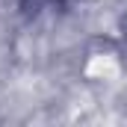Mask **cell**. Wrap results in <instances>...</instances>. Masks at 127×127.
<instances>
[{
    "label": "cell",
    "mask_w": 127,
    "mask_h": 127,
    "mask_svg": "<svg viewBox=\"0 0 127 127\" xmlns=\"http://www.w3.org/2000/svg\"><path fill=\"white\" fill-rule=\"evenodd\" d=\"M89 74L97 80H112V77H118V62L112 56H95L89 62Z\"/></svg>",
    "instance_id": "cell-1"
}]
</instances>
